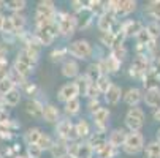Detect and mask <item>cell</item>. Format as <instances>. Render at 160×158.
Returning <instances> with one entry per match:
<instances>
[{
	"label": "cell",
	"mask_w": 160,
	"mask_h": 158,
	"mask_svg": "<svg viewBox=\"0 0 160 158\" xmlns=\"http://www.w3.org/2000/svg\"><path fill=\"white\" fill-rule=\"evenodd\" d=\"M35 63H37V60H35V59H33L26 49H24V51H21V52L18 54L13 70L18 71L21 76H24V78H26L27 74H30V73L33 71Z\"/></svg>",
	"instance_id": "1"
},
{
	"label": "cell",
	"mask_w": 160,
	"mask_h": 158,
	"mask_svg": "<svg viewBox=\"0 0 160 158\" xmlns=\"http://www.w3.org/2000/svg\"><path fill=\"white\" fill-rule=\"evenodd\" d=\"M122 149L128 155L140 153L144 149V138H143V134L140 131H130V133H127V138L124 141Z\"/></svg>",
	"instance_id": "2"
},
{
	"label": "cell",
	"mask_w": 160,
	"mask_h": 158,
	"mask_svg": "<svg viewBox=\"0 0 160 158\" xmlns=\"http://www.w3.org/2000/svg\"><path fill=\"white\" fill-rule=\"evenodd\" d=\"M57 35H59V29H57V24L54 21V22H49V24L38 26L35 38H37V41L41 44V46H49Z\"/></svg>",
	"instance_id": "3"
},
{
	"label": "cell",
	"mask_w": 160,
	"mask_h": 158,
	"mask_svg": "<svg viewBox=\"0 0 160 158\" xmlns=\"http://www.w3.org/2000/svg\"><path fill=\"white\" fill-rule=\"evenodd\" d=\"M125 125L130 131H140L144 125V111L138 106L130 108L125 114Z\"/></svg>",
	"instance_id": "4"
},
{
	"label": "cell",
	"mask_w": 160,
	"mask_h": 158,
	"mask_svg": "<svg viewBox=\"0 0 160 158\" xmlns=\"http://www.w3.org/2000/svg\"><path fill=\"white\" fill-rule=\"evenodd\" d=\"M67 51L70 52V55L76 57V59H89L92 55V46L87 40H76L73 41L70 46L67 48Z\"/></svg>",
	"instance_id": "5"
},
{
	"label": "cell",
	"mask_w": 160,
	"mask_h": 158,
	"mask_svg": "<svg viewBox=\"0 0 160 158\" xmlns=\"http://www.w3.org/2000/svg\"><path fill=\"white\" fill-rule=\"evenodd\" d=\"M149 66H151V60L146 57V54H140L133 59L130 68H128V73L133 78H143L149 71Z\"/></svg>",
	"instance_id": "6"
},
{
	"label": "cell",
	"mask_w": 160,
	"mask_h": 158,
	"mask_svg": "<svg viewBox=\"0 0 160 158\" xmlns=\"http://www.w3.org/2000/svg\"><path fill=\"white\" fill-rule=\"evenodd\" d=\"M56 24H57L59 33L63 35V36H70V35H73L75 30H76L75 16L70 14V13H62V14H59V19L56 21Z\"/></svg>",
	"instance_id": "7"
},
{
	"label": "cell",
	"mask_w": 160,
	"mask_h": 158,
	"mask_svg": "<svg viewBox=\"0 0 160 158\" xmlns=\"http://www.w3.org/2000/svg\"><path fill=\"white\" fill-rule=\"evenodd\" d=\"M57 131V136L60 138V141H75L76 138V133H75V125L72 123V120H60L56 127Z\"/></svg>",
	"instance_id": "8"
},
{
	"label": "cell",
	"mask_w": 160,
	"mask_h": 158,
	"mask_svg": "<svg viewBox=\"0 0 160 158\" xmlns=\"http://www.w3.org/2000/svg\"><path fill=\"white\" fill-rule=\"evenodd\" d=\"M68 155L73 158H92L94 149L87 142H72L68 146Z\"/></svg>",
	"instance_id": "9"
},
{
	"label": "cell",
	"mask_w": 160,
	"mask_h": 158,
	"mask_svg": "<svg viewBox=\"0 0 160 158\" xmlns=\"http://www.w3.org/2000/svg\"><path fill=\"white\" fill-rule=\"evenodd\" d=\"M79 92H81V90H79V85L76 82H67L59 90V100L67 103V101H70L73 98H78Z\"/></svg>",
	"instance_id": "10"
},
{
	"label": "cell",
	"mask_w": 160,
	"mask_h": 158,
	"mask_svg": "<svg viewBox=\"0 0 160 158\" xmlns=\"http://www.w3.org/2000/svg\"><path fill=\"white\" fill-rule=\"evenodd\" d=\"M116 22V16H114L111 11H103L100 16H98V22H97V27L102 33H106V32H112V26Z\"/></svg>",
	"instance_id": "11"
},
{
	"label": "cell",
	"mask_w": 160,
	"mask_h": 158,
	"mask_svg": "<svg viewBox=\"0 0 160 158\" xmlns=\"http://www.w3.org/2000/svg\"><path fill=\"white\" fill-rule=\"evenodd\" d=\"M143 100L144 103L152 108V109H160V89L158 87H152V89H148L144 95H143Z\"/></svg>",
	"instance_id": "12"
},
{
	"label": "cell",
	"mask_w": 160,
	"mask_h": 158,
	"mask_svg": "<svg viewBox=\"0 0 160 158\" xmlns=\"http://www.w3.org/2000/svg\"><path fill=\"white\" fill-rule=\"evenodd\" d=\"M125 138H127V131H125L124 128H116V130H112V131L109 133V136H108L106 141H108V144L112 146L114 149H119V147L124 146Z\"/></svg>",
	"instance_id": "13"
},
{
	"label": "cell",
	"mask_w": 160,
	"mask_h": 158,
	"mask_svg": "<svg viewBox=\"0 0 160 158\" xmlns=\"http://www.w3.org/2000/svg\"><path fill=\"white\" fill-rule=\"evenodd\" d=\"M122 98H124V101L128 106L135 108V106H138V103L143 100V92L140 89H136V87H132V89H128L127 92L122 95Z\"/></svg>",
	"instance_id": "14"
},
{
	"label": "cell",
	"mask_w": 160,
	"mask_h": 158,
	"mask_svg": "<svg viewBox=\"0 0 160 158\" xmlns=\"http://www.w3.org/2000/svg\"><path fill=\"white\" fill-rule=\"evenodd\" d=\"M144 26L141 24L140 21H125L124 24L121 26V32L127 36H136V33H138Z\"/></svg>",
	"instance_id": "15"
},
{
	"label": "cell",
	"mask_w": 160,
	"mask_h": 158,
	"mask_svg": "<svg viewBox=\"0 0 160 158\" xmlns=\"http://www.w3.org/2000/svg\"><path fill=\"white\" fill-rule=\"evenodd\" d=\"M121 97H122V90H121V87L116 85V84H111V87L105 92V101H106L108 104H111V106L118 104V103L121 101Z\"/></svg>",
	"instance_id": "16"
},
{
	"label": "cell",
	"mask_w": 160,
	"mask_h": 158,
	"mask_svg": "<svg viewBox=\"0 0 160 158\" xmlns=\"http://www.w3.org/2000/svg\"><path fill=\"white\" fill-rule=\"evenodd\" d=\"M92 117H94V122H95V125L100 128V131L103 133V130H105V127L108 125V119H109V111L106 109V108H98L94 114H92Z\"/></svg>",
	"instance_id": "17"
},
{
	"label": "cell",
	"mask_w": 160,
	"mask_h": 158,
	"mask_svg": "<svg viewBox=\"0 0 160 158\" xmlns=\"http://www.w3.org/2000/svg\"><path fill=\"white\" fill-rule=\"evenodd\" d=\"M62 74L68 79L76 78L79 74V65L75 60H65L63 65H62Z\"/></svg>",
	"instance_id": "18"
},
{
	"label": "cell",
	"mask_w": 160,
	"mask_h": 158,
	"mask_svg": "<svg viewBox=\"0 0 160 158\" xmlns=\"http://www.w3.org/2000/svg\"><path fill=\"white\" fill-rule=\"evenodd\" d=\"M26 112L33 119H43V104L38 100H30L26 104Z\"/></svg>",
	"instance_id": "19"
},
{
	"label": "cell",
	"mask_w": 160,
	"mask_h": 158,
	"mask_svg": "<svg viewBox=\"0 0 160 158\" xmlns=\"http://www.w3.org/2000/svg\"><path fill=\"white\" fill-rule=\"evenodd\" d=\"M49 152H51V155H52V158H65V156H68V144L65 142V141H56L54 144H52V147L49 149Z\"/></svg>",
	"instance_id": "20"
},
{
	"label": "cell",
	"mask_w": 160,
	"mask_h": 158,
	"mask_svg": "<svg viewBox=\"0 0 160 158\" xmlns=\"http://www.w3.org/2000/svg\"><path fill=\"white\" fill-rule=\"evenodd\" d=\"M59 109L54 104H46L43 106V119L46 120L48 123H56L59 120Z\"/></svg>",
	"instance_id": "21"
},
{
	"label": "cell",
	"mask_w": 160,
	"mask_h": 158,
	"mask_svg": "<svg viewBox=\"0 0 160 158\" xmlns=\"http://www.w3.org/2000/svg\"><path fill=\"white\" fill-rule=\"evenodd\" d=\"M103 74V71H102V66H100V63H92V65H89V68H87V71H86V79H87V82H90V84H95L97 82V79L100 78Z\"/></svg>",
	"instance_id": "22"
},
{
	"label": "cell",
	"mask_w": 160,
	"mask_h": 158,
	"mask_svg": "<svg viewBox=\"0 0 160 158\" xmlns=\"http://www.w3.org/2000/svg\"><path fill=\"white\" fill-rule=\"evenodd\" d=\"M73 16H75V21H76V29H81V27H86V26L89 24L94 14L90 13V11L87 10V7H86L84 10L78 11V14H73Z\"/></svg>",
	"instance_id": "23"
},
{
	"label": "cell",
	"mask_w": 160,
	"mask_h": 158,
	"mask_svg": "<svg viewBox=\"0 0 160 158\" xmlns=\"http://www.w3.org/2000/svg\"><path fill=\"white\" fill-rule=\"evenodd\" d=\"M108 141H106V138H105V133H102V131H97L95 134H92V136H89V141H87V144L92 147L94 150H98L103 144H106Z\"/></svg>",
	"instance_id": "24"
},
{
	"label": "cell",
	"mask_w": 160,
	"mask_h": 158,
	"mask_svg": "<svg viewBox=\"0 0 160 158\" xmlns=\"http://www.w3.org/2000/svg\"><path fill=\"white\" fill-rule=\"evenodd\" d=\"M3 101L8 104V106H16V104H19V101H21V92L14 87V89H11L10 92H7L5 95H3Z\"/></svg>",
	"instance_id": "25"
},
{
	"label": "cell",
	"mask_w": 160,
	"mask_h": 158,
	"mask_svg": "<svg viewBox=\"0 0 160 158\" xmlns=\"http://www.w3.org/2000/svg\"><path fill=\"white\" fill-rule=\"evenodd\" d=\"M75 133H76V138L78 139H84V138H89L90 136V127L86 120H79L76 125H75Z\"/></svg>",
	"instance_id": "26"
},
{
	"label": "cell",
	"mask_w": 160,
	"mask_h": 158,
	"mask_svg": "<svg viewBox=\"0 0 160 158\" xmlns=\"http://www.w3.org/2000/svg\"><path fill=\"white\" fill-rule=\"evenodd\" d=\"M10 21H11V26H13V30L14 33H19L26 26V17L21 16L19 13H14L13 16H10Z\"/></svg>",
	"instance_id": "27"
},
{
	"label": "cell",
	"mask_w": 160,
	"mask_h": 158,
	"mask_svg": "<svg viewBox=\"0 0 160 158\" xmlns=\"http://www.w3.org/2000/svg\"><path fill=\"white\" fill-rule=\"evenodd\" d=\"M79 111H81V101H79V98H73V100L65 103V112H67L68 116H76Z\"/></svg>",
	"instance_id": "28"
},
{
	"label": "cell",
	"mask_w": 160,
	"mask_h": 158,
	"mask_svg": "<svg viewBox=\"0 0 160 158\" xmlns=\"http://www.w3.org/2000/svg\"><path fill=\"white\" fill-rule=\"evenodd\" d=\"M144 29L148 30V33H149V36H151L152 41H155V40L160 38V24H158V22L151 21L148 26H144Z\"/></svg>",
	"instance_id": "29"
},
{
	"label": "cell",
	"mask_w": 160,
	"mask_h": 158,
	"mask_svg": "<svg viewBox=\"0 0 160 158\" xmlns=\"http://www.w3.org/2000/svg\"><path fill=\"white\" fill-rule=\"evenodd\" d=\"M40 136H41V130H38V128H29L27 133H26V141H27L29 146H37Z\"/></svg>",
	"instance_id": "30"
},
{
	"label": "cell",
	"mask_w": 160,
	"mask_h": 158,
	"mask_svg": "<svg viewBox=\"0 0 160 158\" xmlns=\"http://www.w3.org/2000/svg\"><path fill=\"white\" fill-rule=\"evenodd\" d=\"M146 158H160V142L152 141L146 146Z\"/></svg>",
	"instance_id": "31"
},
{
	"label": "cell",
	"mask_w": 160,
	"mask_h": 158,
	"mask_svg": "<svg viewBox=\"0 0 160 158\" xmlns=\"http://www.w3.org/2000/svg\"><path fill=\"white\" fill-rule=\"evenodd\" d=\"M116 150L118 149H114L112 146H109L108 142L106 144H103L98 150H95L97 152V155H98V158H112L114 155H116Z\"/></svg>",
	"instance_id": "32"
},
{
	"label": "cell",
	"mask_w": 160,
	"mask_h": 158,
	"mask_svg": "<svg viewBox=\"0 0 160 158\" xmlns=\"http://www.w3.org/2000/svg\"><path fill=\"white\" fill-rule=\"evenodd\" d=\"M135 38H136V44H138L140 48H146L148 44L152 41V40H151V36H149V33H148V30H146L144 27H143L138 33H136V36H135Z\"/></svg>",
	"instance_id": "33"
},
{
	"label": "cell",
	"mask_w": 160,
	"mask_h": 158,
	"mask_svg": "<svg viewBox=\"0 0 160 158\" xmlns=\"http://www.w3.org/2000/svg\"><path fill=\"white\" fill-rule=\"evenodd\" d=\"M111 84H112V82H111V79H109L108 74H102V76L97 79V82H95V85L98 87V90H100L102 95H105V92L111 87Z\"/></svg>",
	"instance_id": "34"
},
{
	"label": "cell",
	"mask_w": 160,
	"mask_h": 158,
	"mask_svg": "<svg viewBox=\"0 0 160 158\" xmlns=\"http://www.w3.org/2000/svg\"><path fill=\"white\" fill-rule=\"evenodd\" d=\"M146 11L155 22L160 21V2H149V7L146 8Z\"/></svg>",
	"instance_id": "35"
},
{
	"label": "cell",
	"mask_w": 160,
	"mask_h": 158,
	"mask_svg": "<svg viewBox=\"0 0 160 158\" xmlns=\"http://www.w3.org/2000/svg\"><path fill=\"white\" fill-rule=\"evenodd\" d=\"M52 144H54V141L48 136L46 133H41V136H40L38 142H37V146H38L41 150H49V149L52 147Z\"/></svg>",
	"instance_id": "36"
},
{
	"label": "cell",
	"mask_w": 160,
	"mask_h": 158,
	"mask_svg": "<svg viewBox=\"0 0 160 158\" xmlns=\"http://www.w3.org/2000/svg\"><path fill=\"white\" fill-rule=\"evenodd\" d=\"M84 93L90 98V100H98V95H102L100 93V90H98V87L95 85V84H87V87H86V90H84Z\"/></svg>",
	"instance_id": "37"
},
{
	"label": "cell",
	"mask_w": 160,
	"mask_h": 158,
	"mask_svg": "<svg viewBox=\"0 0 160 158\" xmlns=\"http://www.w3.org/2000/svg\"><path fill=\"white\" fill-rule=\"evenodd\" d=\"M26 2L24 0H10V2H7L5 3V7L7 8H10V10H13V11H16V13H19L21 10H24L26 8Z\"/></svg>",
	"instance_id": "38"
},
{
	"label": "cell",
	"mask_w": 160,
	"mask_h": 158,
	"mask_svg": "<svg viewBox=\"0 0 160 158\" xmlns=\"http://www.w3.org/2000/svg\"><path fill=\"white\" fill-rule=\"evenodd\" d=\"M111 55L116 59V60H119V62H122L124 60V57L127 55V49H125V46L122 44V46H118V48H112L111 49Z\"/></svg>",
	"instance_id": "39"
},
{
	"label": "cell",
	"mask_w": 160,
	"mask_h": 158,
	"mask_svg": "<svg viewBox=\"0 0 160 158\" xmlns=\"http://www.w3.org/2000/svg\"><path fill=\"white\" fill-rule=\"evenodd\" d=\"M11 89H14V84H13V81L10 78H5V79L0 81V93H2V95H5L7 92H10Z\"/></svg>",
	"instance_id": "40"
},
{
	"label": "cell",
	"mask_w": 160,
	"mask_h": 158,
	"mask_svg": "<svg viewBox=\"0 0 160 158\" xmlns=\"http://www.w3.org/2000/svg\"><path fill=\"white\" fill-rule=\"evenodd\" d=\"M100 40H102V43L105 44V46L112 48V44H114V32H106V33H102Z\"/></svg>",
	"instance_id": "41"
},
{
	"label": "cell",
	"mask_w": 160,
	"mask_h": 158,
	"mask_svg": "<svg viewBox=\"0 0 160 158\" xmlns=\"http://www.w3.org/2000/svg\"><path fill=\"white\" fill-rule=\"evenodd\" d=\"M67 52H68L67 49H54V51L49 54V57H51L52 62H59V60H62V59L65 57Z\"/></svg>",
	"instance_id": "42"
},
{
	"label": "cell",
	"mask_w": 160,
	"mask_h": 158,
	"mask_svg": "<svg viewBox=\"0 0 160 158\" xmlns=\"http://www.w3.org/2000/svg\"><path fill=\"white\" fill-rule=\"evenodd\" d=\"M8 60L3 59V60H0V81L8 78Z\"/></svg>",
	"instance_id": "43"
},
{
	"label": "cell",
	"mask_w": 160,
	"mask_h": 158,
	"mask_svg": "<svg viewBox=\"0 0 160 158\" xmlns=\"http://www.w3.org/2000/svg\"><path fill=\"white\" fill-rule=\"evenodd\" d=\"M41 152H43V150H41L38 146H29V153H30L32 158H40Z\"/></svg>",
	"instance_id": "44"
},
{
	"label": "cell",
	"mask_w": 160,
	"mask_h": 158,
	"mask_svg": "<svg viewBox=\"0 0 160 158\" xmlns=\"http://www.w3.org/2000/svg\"><path fill=\"white\" fill-rule=\"evenodd\" d=\"M87 106H89V111H90V112H92V114H94V112H95V111H97V109L100 108V103H98V100H90Z\"/></svg>",
	"instance_id": "45"
},
{
	"label": "cell",
	"mask_w": 160,
	"mask_h": 158,
	"mask_svg": "<svg viewBox=\"0 0 160 158\" xmlns=\"http://www.w3.org/2000/svg\"><path fill=\"white\" fill-rule=\"evenodd\" d=\"M7 52H8V49L5 46V43H0V60L7 59Z\"/></svg>",
	"instance_id": "46"
},
{
	"label": "cell",
	"mask_w": 160,
	"mask_h": 158,
	"mask_svg": "<svg viewBox=\"0 0 160 158\" xmlns=\"http://www.w3.org/2000/svg\"><path fill=\"white\" fill-rule=\"evenodd\" d=\"M154 120H157V122H160V109H154Z\"/></svg>",
	"instance_id": "47"
},
{
	"label": "cell",
	"mask_w": 160,
	"mask_h": 158,
	"mask_svg": "<svg viewBox=\"0 0 160 158\" xmlns=\"http://www.w3.org/2000/svg\"><path fill=\"white\" fill-rule=\"evenodd\" d=\"M3 22H5V16H2V14H0V32L3 30Z\"/></svg>",
	"instance_id": "48"
},
{
	"label": "cell",
	"mask_w": 160,
	"mask_h": 158,
	"mask_svg": "<svg viewBox=\"0 0 160 158\" xmlns=\"http://www.w3.org/2000/svg\"><path fill=\"white\" fill-rule=\"evenodd\" d=\"M155 136H157V142H160V128L157 130V134H155Z\"/></svg>",
	"instance_id": "49"
},
{
	"label": "cell",
	"mask_w": 160,
	"mask_h": 158,
	"mask_svg": "<svg viewBox=\"0 0 160 158\" xmlns=\"http://www.w3.org/2000/svg\"><path fill=\"white\" fill-rule=\"evenodd\" d=\"M2 5H5V2H0V8H2Z\"/></svg>",
	"instance_id": "50"
},
{
	"label": "cell",
	"mask_w": 160,
	"mask_h": 158,
	"mask_svg": "<svg viewBox=\"0 0 160 158\" xmlns=\"http://www.w3.org/2000/svg\"><path fill=\"white\" fill-rule=\"evenodd\" d=\"M65 158H73V156H70V155H68V156H65Z\"/></svg>",
	"instance_id": "51"
},
{
	"label": "cell",
	"mask_w": 160,
	"mask_h": 158,
	"mask_svg": "<svg viewBox=\"0 0 160 158\" xmlns=\"http://www.w3.org/2000/svg\"><path fill=\"white\" fill-rule=\"evenodd\" d=\"M158 63H160V57H158Z\"/></svg>",
	"instance_id": "52"
}]
</instances>
